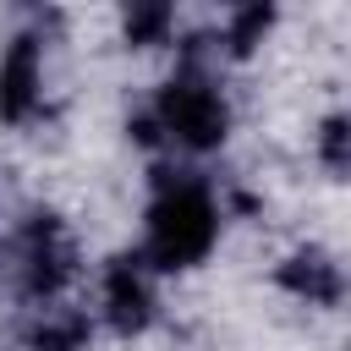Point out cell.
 I'll use <instances>...</instances> for the list:
<instances>
[{
  "instance_id": "cell-1",
  "label": "cell",
  "mask_w": 351,
  "mask_h": 351,
  "mask_svg": "<svg viewBox=\"0 0 351 351\" xmlns=\"http://www.w3.org/2000/svg\"><path fill=\"white\" fill-rule=\"evenodd\" d=\"M219 241V203L208 181L186 170H154V203L143 214V247L137 258L154 274H181L197 269Z\"/></svg>"
},
{
  "instance_id": "cell-2",
  "label": "cell",
  "mask_w": 351,
  "mask_h": 351,
  "mask_svg": "<svg viewBox=\"0 0 351 351\" xmlns=\"http://www.w3.org/2000/svg\"><path fill=\"white\" fill-rule=\"evenodd\" d=\"M148 115L159 137H170L186 154H214L230 137V104L203 66H176V77H165V88L154 93Z\"/></svg>"
},
{
  "instance_id": "cell-3",
  "label": "cell",
  "mask_w": 351,
  "mask_h": 351,
  "mask_svg": "<svg viewBox=\"0 0 351 351\" xmlns=\"http://www.w3.org/2000/svg\"><path fill=\"white\" fill-rule=\"evenodd\" d=\"M11 274H16V291L27 302H60L66 285L77 280V241L66 230L60 214H27L11 236Z\"/></svg>"
},
{
  "instance_id": "cell-4",
  "label": "cell",
  "mask_w": 351,
  "mask_h": 351,
  "mask_svg": "<svg viewBox=\"0 0 351 351\" xmlns=\"http://www.w3.org/2000/svg\"><path fill=\"white\" fill-rule=\"evenodd\" d=\"M99 302H104V324L115 335H143L159 318V291H154V269L137 252H115L99 274Z\"/></svg>"
},
{
  "instance_id": "cell-5",
  "label": "cell",
  "mask_w": 351,
  "mask_h": 351,
  "mask_svg": "<svg viewBox=\"0 0 351 351\" xmlns=\"http://www.w3.org/2000/svg\"><path fill=\"white\" fill-rule=\"evenodd\" d=\"M44 104V33H16L0 49V121L27 126Z\"/></svg>"
},
{
  "instance_id": "cell-6",
  "label": "cell",
  "mask_w": 351,
  "mask_h": 351,
  "mask_svg": "<svg viewBox=\"0 0 351 351\" xmlns=\"http://www.w3.org/2000/svg\"><path fill=\"white\" fill-rule=\"evenodd\" d=\"M274 285L291 291V296L307 302V307H340V296H346V269H340V258H335L329 247H296V252H285V258L274 263Z\"/></svg>"
},
{
  "instance_id": "cell-7",
  "label": "cell",
  "mask_w": 351,
  "mask_h": 351,
  "mask_svg": "<svg viewBox=\"0 0 351 351\" xmlns=\"http://www.w3.org/2000/svg\"><path fill=\"white\" fill-rule=\"evenodd\" d=\"M88 340H93V324H88L82 307L44 302L27 324V335H22V351H88Z\"/></svg>"
},
{
  "instance_id": "cell-8",
  "label": "cell",
  "mask_w": 351,
  "mask_h": 351,
  "mask_svg": "<svg viewBox=\"0 0 351 351\" xmlns=\"http://www.w3.org/2000/svg\"><path fill=\"white\" fill-rule=\"evenodd\" d=\"M280 22V11L274 5H263V0H252V5H236L230 16H225V33H219V44H225V55L230 60H247V55H258V44L269 38V27Z\"/></svg>"
},
{
  "instance_id": "cell-9",
  "label": "cell",
  "mask_w": 351,
  "mask_h": 351,
  "mask_svg": "<svg viewBox=\"0 0 351 351\" xmlns=\"http://www.w3.org/2000/svg\"><path fill=\"white\" fill-rule=\"evenodd\" d=\"M170 33H176V5H165V0L132 5V11L121 16V38H126L132 49H154V44H170Z\"/></svg>"
},
{
  "instance_id": "cell-10",
  "label": "cell",
  "mask_w": 351,
  "mask_h": 351,
  "mask_svg": "<svg viewBox=\"0 0 351 351\" xmlns=\"http://www.w3.org/2000/svg\"><path fill=\"white\" fill-rule=\"evenodd\" d=\"M318 159L335 181H346V170H351V121L340 110L324 115V126H318Z\"/></svg>"
}]
</instances>
